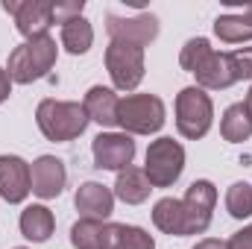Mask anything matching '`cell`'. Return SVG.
Segmentation results:
<instances>
[{
	"mask_svg": "<svg viewBox=\"0 0 252 249\" xmlns=\"http://www.w3.org/2000/svg\"><path fill=\"white\" fill-rule=\"evenodd\" d=\"M15 249H27V247H15Z\"/></svg>",
	"mask_w": 252,
	"mask_h": 249,
	"instance_id": "obj_31",
	"label": "cell"
},
{
	"mask_svg": "<svg viewBox=\"0 0 252 249\" xmlns=\"http://www.w3.org/2000/svg\"><path fill=\"white\" fill-rule=\"evenodd\" d=\"M106 30H109V35H112V41H126V44L147 47L150 41L158 38V18L150 15V12L132 15V18L109 15V18H106Z\"/></svg>",
	"mask_w": 252,
	"mask_h": 249,
	"instance_id": "obj_11",
	"label": "cell"
},
{
	"mask_svg": "<svg viewBox=\"0 0 252 249\" xmlns=\"http://www.w3.org/2000/svg\"><path fill=\"white\" fill-rule=\"evenodd\" d=\"M220 135L229 144H244L252 138V115L244 103H232L220 118Z\"/></svg>",
	"mask_w": 252,
	"mask_h": 249,
	"instance_id": "obj_20",
	"label": "cell"
},
{
	"mask_svg": "<svg viewBox=\"0 0 252 249\" xmlns=\"http://www.w3.org/2000/svg\"><path fill=\"white\" fill-rule=\"evenodd\" d=\"M32 193L30 164L21 156H0V196L12 205L24 202Z\"/></svg>",
	"mask_w": 252,
	"mask_h": 249,
	"instance_id": "obj_12",
	"label": "cell"
},
{
	"mask_svg": "<svg viewBox=\"0 0 252 249\" xmlns=\"http://www.w3.org/2000/svg\"><path fill=\"white\" fill-rule=\"evenodd\" d=\"M91 44H94V27H91V21H88L85 15L62 24V47L70 53V56L88 53Z\"/></svg>",
	"mask_w": 252,
	"mask_h": 249,
	"instance_id": "obj_21",
	"label": "cell"
},
{
	"mask_svg": "<svg viewBox=\"0 0 252 249\" xmlns=\"http://www.w3.org/2000/svg\"><path fill=\"white\" fill-rule=\"evenodd\" d=\"M244 15H247V18H250V21H252V3H250V6H247V9H244Z\"/></svg>",
	"mask_w": 252,
	"mask_h": 249,
	"instance_id": "obj_30",
	"label": "cell"
},
{
	"mask_svg": "<svg viewBox=\"0 0 252 249\" xmlns=\"http://www.w3.org/2000/svg\"><path fill=\"white\" fill-rule=\"evenodd\" d=\"M12 94V76L6 73V67H0V103H6Z\"/></svg>",
	"mask_w": 252,
	"mask_h": 249,
	"instance_id": "obj_27",
	"label": "cell"
},
{
	"mask_svg": "<svg viewBox=\"0 0 252 249\" xmlns=\"http://www.w3.org/2000/svg\"><path fill=\"white\" fill-rule=\"evenodd\" d=\"M244 106L250 109V115H252V85H250V94H247V100H244Z\"/></svg>",
	"mask_w": 252,
	"mask_h": 249,
	"instance_id": "obj_29",
	"label": "cell"
},
{
	"mask_svg": "<svg viewBox=\"0 0 252 249\" xmlns=\"http://www.w3.org/2000/svg\"><path fill=\"white\" fill-rule=\"evenodd\" d=\"M3 9L15 18V27L27 41L47 35V30L56 24L53 3H47V0H3Z\"/></svg>",
	"mask_w": 252,
	"mask_h": 249,
	"instance_id": "obj_10",
	"label": "cell"
},
{
	"mask_svg": "<svg viewBox=\"0 0 252 249\" xmlns=\"http://www.w3.org/2000/svg\"><path fill=\"white\" fill-rule=\"evenodd\" d=\"M164 121L167 109L156 94H126L118 106V126L126 135H156Z\"/></svg>",
	"mask_w": 252,
	"mask_h": 249,
	"instance_id": "obj_4",
	"label": "cell"
},
{
	"mask_svg": "<svg viewBox=\"0 0 252 249\" xmlns=\"http://www.w3.org/2000/svg\"><path fill=\"white\" fill-rule=\"evenodd\" d=\"M35 124L41 129V135L53 144H64V141H73L79 138L85 129H88V115L82 109V103H73V100H41L38 109H35Z\"/></svg>",
	"mask_w": 252,
	"mask_h": 249,
	"instance_id": "obj_3",
	"label": "cell"
},
{
	"mask_svg": "<svg viewBox=\"0 0 252 249\" xmlns=\"http://www.w3.org/2000/svg\"><path fill=\"white\" fill-rule=\"evenodd\" d=\"M214 35L226 44H244L252 41V21L241 12V15H220L214 21Z\"/></svg>",
	"mask_w": 252,
	"mask_h": 249,
	"instance_id": "obj_23",
	"label": "cell"
},
{
	"mask_svg": "<svg viewBox=\"0 0 252 249\" xmlns=\"http://www.w3.org/2000/svg\"><path fill=\"white\" fill-rule=\"evenodd\" d=\"M150 179H147V173H144V167H126L118 173V179H115V196L126 202V205H141V202H147L150 199Z\"/></svg>",
	"mask_w": 252,
	"mask_h": 249,
	"instance_id": "obj_17",
	"label": "cell"
},
{
	"mask_svg": "<svg viewBox=\"0 0 252 249\" xmlns=\"http://www.w3.org/2000/svg\"><path fill=\"white\" fill-rule=\"evenodd\" d=\"M185 170V147L173 138H156L144 156V173L153 187H170Z\"/></svg>",
	"mask_w": 252,
	"mask_h": 249,
	"instance_id": "obj_6",
	"label": "cell"
},
{
	"mask_svg": "<svg viewBox=\"0 0 252 249\" xmlns=\"http://www.w3.org/2000/svg\"><path fill=\"white\" fill-rule=\"evenodd\" d=\"M59 59V47H56V38L47 32V35H38V38H30L24 44H18L12 53H9V62H6V73L12 76V82L18 85H30L41 76H47L53 70V64Z\"/></svg>",
	"mask_w": 252,
	"mask_h": 249,
	"instance_id": "obj_2",
	"label": "cell"
},
{
	"mask_svg": "<svg viewBox=\"0 0 252 249\" xmlns=\"http://www.w3.org/2000/svg\"><path fill=\"white\" fill-rule=\"evenodd\" d=\"M70 244L76 249H112L109 223L106 220H94V217L76 220L70 226Z\"/></svg>",
	"mask_w": 252,
	"mask_h": 249,
	"instance_id": "obj_18",
	"label": "cell"
},
{
	"mask_svg": "<svg viewBox=\"0 0 252 249\" xmlns=\"http://www.w3.org/2000/svg\"><path fill=\"white\" fill-rule=\"evenodd\" d=\"M226 249H252V223L244 226L241 232H235V235L226 241Z\"/></svg>",
	"mask_w": 252,
	"mask_h": 249,
	"instance_id": "obj_26",
	"label": "cell"
},
{
	"mask_svg": "<svg viewBox=\"0 0 252 249\" xmlns=\"http://www.w3.org/2000/svg\"><path fill=\"white\" fill-rule=\"evenodd\" d=\"M118 106H121V97L115 94V88H106V85H91L82 100L88 121L100 126H118Z\"/></svg>",
	"mask_w": 252,
	"mask_h": 249,
	"instance_id": "obj_15",
	"label": "cell"
},
{
	"mask_svg": "<svg viewBox=\"0 0 252 249\" xmlns=\"http://www.w3.org/2000/svg\"><path fill=\"white\" fill-rule=\"evenodd\" d=\"M106 70L112 76V85L118 91H135L144 79V47L126 44V41H112L106 47Z\"/></svg>",
	"mask_w": 252,
	"mask_h": 249,
	"instance_id": "obj_7",
	"label": "cell"
},
{
	"mask_svg": "<svg viewBox=\"0 0 252 249\" xmlns=\"http://www.w3.org/2000/svg\"><path fill=\"white\" fill-rule=\"evenodd\" d=\"M109 241L112 249H156V238L141 226L109 223Z\"/></svg>",
	"mask_w": 252,
	"mask_h": 249,
	"instance_id": "obj_22",
	"label": "cell"
},
{
	"mask_svg": "<svg viewBox=\"0 0 252 249\" xmlns=\"http://www.w3.org/2000/svg\"><path fill=\"white\" fill-rule=\"evenodd\" d=\"M153 226L170 238H185V211H182V199L176 196H164L153 205Z\"/></svg>",
	"mask_w": 252,
	"mask_h": 249,
	"instance_id": "obj_19",
	"label": "cell"
},
{
	"mask_svg": "<svg viewBox=\"0 0 252 249\" xmlns=\"http://www.w3.org/2000/svg\"><path fill=\"white\" fill-rule=\"evenodd\" d=\"M179 64L196 76L199 88L223 91V88H232L235 82L252 79V47L220 53L211 47L208 38H188L179 53Z\"/></svg>",
	"mask_w": 252,
	"mask_h": 249,
	"instance_id": "obj_1",
	"label": "cell"
},
{
	"mask_svg": "<svg viewBox=\"0 0 252 249\" xmlns=\"http://www.w3.org/2000/svg\"><path fill=\"white\" fill-rule=\"evenodd\" d=\"M217 205V187L208 179H196L182 196V211H185V238L188 235H202L211 226Z\"/></svg>",
	"mask_w": 252,
	"mask_h": 249,
	"instance_id": "obj_8",
	"label": "cell"
},
{
	"mask_svg": "<svg viewBox=\"0 0 252 249\" xmlns=\"http://www.w3.org/2000/svg\"><path fill=\"white\" fill-rule=\"evenodd\" d=\"M214 124V103L208 97L205 88L188 85L176 94V129L182 138L199 141L208 135V129Z\"/></svg>",
	"mask_w": 252,
	"mask_h": 249,
	"instance_id": "obj_5",
	"label": "cell"
},
{
	"mask_svg": "<svg viewBox=\"0 0 252 249\" xmlns=\"http://www.w3.org/2000/svg\"><path fill=\"white\" fill-rule=\"evenodd\" d=\"M85 3L82 0H70V3H53V21L56 24H67L73 18H82Z\"/></svg>",
	"mask_w": 252,
	"mask_h": 249,
	"instance_id": "obj_25",
	"label": "cell"
},
{
	"mask_svg": "<svg viewBox=\"0 0 252 249\" xmlns=\"http://www.w3.org/2000/svg\"><path fill=\"white\" fill-rule=\"evenodd\" d=\"M18 226H21V235H24L27 241L44 244V241H50V235H53V229H56V217H53V211H50L47 205H27V208L21 211Z\"/></svg>",
	"mask_w": 252,
	"mask_h": 249,
	"instance_id": "obj_16",
	"label": "cell"
},
{
	"mask_svg": "<svg viewBox=\"0 0 252 249\" xmlns=\"http://www.w3.org/2000/svg\"><path fill=\"white\" fill-rule=\"evenodd\" d=\"M73 205L82 217H94V220H109L115 211V190L100 182H82L73 193Z\"/></svg>",
	"mask_w": 252,
	"mask_h": 249,
	"instance_id": "obj_14",
	"label": "cell"
},
{
	"mask_svg": "<svg viewBox=\"0 0 252 249\" xmlns=\"http://www.w3.org/2000/svg\"><path fill=\"white\" fill-rule=\"evenodd\" d=\"M91 156L97 170H126L135 158V141L126 132H100L91 141Z\"/></svg>",
	"mask_w": 252,
	"mask_h": 249,
	"instance_id": "obj_9",
	"label": "cell"
},
{
	"mask_svg": "<svg viewBox=\"0 0 252 249\" xmlns=\"http://www.w3.org/2000/svg\"><path fill=\"white\" fill-rule=\"evenodd\" d=\"M226 211L235 220L252 217V185L250 182H235L226 190Z\"/></svg>",
	"mask_w": 252,
	"mask_h": 249,
	"instance_id": "obj_24",
	"label": "cell"
},
{
	"mask_svg": "<svg viewBox=\"0 0 252 249\" xmlns=\"http://www.w3.org/2000/svg\"><path fill=\"white\" fill-rule=\"evenodd\" d=\"M193 249H226V241H217V238H205V241H196Z\"/></svg>",
	"mask_w": 252,
	"mask_h": 249,
	"instance_id": "obj_28",
	"label": "cell"
},
{
	"mask_svg": "<svg viewBox=\"0 0 252 249\" xmlns=\"http://www.w3.org/2000/svg\"><path fill=\"white\" fill-rule=\"evenodd\" d=\"M30 176H32V193L38 199H56L67 182L64 161L56 156H38L30 164Z\"/></svg>",
	"mask_w": 252,
	"mask_h": 249,
	"instance_id": "obj_13",
	"label": "cell"
}]
</instances>
